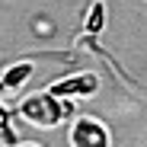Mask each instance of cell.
Here are the masks:
<instances>
[{"instance_id": "6da1fadb", "label": "cell", "mask_w": 147, "mask_h": 147, "mask_svg": "<svg viewBox=\"0 0 147 147\" xmlns=\"http://www.w3.org/2000/svg\"><path fill=\"white\" fill-rule=\"evenodd\" d=\"M19 115L35 128H55L64 118V102L58 96H51V93H35L19 106Z\"/></svg>"}, {"instance_id": "7a4b0ae2", "label": "cell", "mask_w": 147, "mask_h": 147, "mask_svg": "<svg viewBox=\"0 0 147 147\" xmlns=\"http://www.w3.org/2000/svg\"><path fill=\"white\" fill-rule=\"evenodd\" d=\"M70 147H112V131L102 118L77 115L70 125Z\"/></svg>"}, {"instance_id": "3957f363", "label": "cell", "mask_w": 147, "mask_h": 147, "mask_svg": "<svg viewBox=\"0 0 147 147\" xmlns=\"http://www.w3.org/2000/svg\"><path fill=\"white\" fill-rule=\"evenodd\" d=\"M99 90V77L93 70H83V74H74V77H64L58 83H51L45 93L58 96V99H67V96H93Z\"/></svg>"}, {"instance_id": "277c9868", "label": "cell", "mask_w": 147, "mask_h": 147, "mask_svg": "<svg viewBox=\"0 0 147 147\" xmlns=\"http://www.w3.org/2000/svg\"><path fill=\"white\" fill-rule=\"evenodd\" d=\"M29 77H32V61H16V64H10L3 74H0V93L19 90Z\"/></svg>"}, {"instance_id": "5b68a950", "label": "cell", "mask_w": 147, "mask_h": 147, "mask_svg": "<svg viewBox=\"0 0 147 147\" xmlns=\"http://www.w3.org/2000/svg\"><path fill=\"white\" fill-rule=\"evenodd\" d=\"M83 26H86V38H96V35L106 29V3H102V0H93V3H90Z\"/></svg>"}, {"instance_id": "8992f818", "label": "cell", "mask_w": 147, "mask_h": 147, "mask_svg": "<svg viewBox=\"0 0 147 147\" xmlns=\"http://www.w3.org/2000/svg\"><path fill=\"white\" fill-rule=\"evenodd\" d=\"M10 147H42V144H32V141H22V144H10Z\"/></svg>"}]
</instances>
